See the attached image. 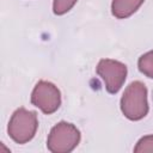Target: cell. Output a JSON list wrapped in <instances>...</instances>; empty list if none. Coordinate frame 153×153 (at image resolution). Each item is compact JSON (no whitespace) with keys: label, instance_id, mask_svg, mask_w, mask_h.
Returning <instances> with one entry per match:
<instances>
[{"label":"cell","instance_id":"cell-1","mask_svg":"<svg viewBox=\"0 0 153 153\" xmlns=\"http://www.w3.org/2000/svg\"><path fill=\"white\" fill-rule=\"evenodd\" d=\"M122 114L130 121H139L148 114L147 88L141 81H133L121 98Z\"/></svg>","mask_w":153,"mask_h":153},{"label":"cell","instance_id":"cell-2","mask_svg":"<svg viewBox=\"0 0 153 153\" xmlns=\"http://www.w3.org/2000/svg\"><path fill=\"white\" fill-rule=\"evenodd\" d=\"M38 128V120L35 111L24 108L17 109L8 122L7 131L10 137L17 143H26L35 136Z\"/></svg>","mask_w":153,"mask_h":153},{"label":"cell","instance_id":"cell-8","mask_svg":"<svg viewBox=\"0 0 153 153\" xmlns=\"http://www.w3.org/2000/svg\"><path fill=\"white\" fill-rule=\"evenodd\" d=\"M78 0H54L53 2V11L57 16H62L72 10Z\"/></svg>","mask_w":153,"mask_h":153},{"label":"cell","instance_id":"cell-6","mask_svg":"<svg viewBox=\"0 0 153 153\" xmlns=\"http://www.w3.org/2000/svg\"><path fill=\"white\" fill-rule=\"evenodd\" d=\"M145 0H112L111 13L118 19H124L134 14Z\"/></svg>","mask_w":153,"mask_h":153},{"label":"cell","instance_id":"cell-4","mask_svg":"<svg viewBox=\"0 0 153 153\" xmlns=\"http://www.w3.org/2000/svg\"><path fill=\"white\" fill-rule=\"evenodd\" d=\"M31 103L45 115L54 114L61 105L60 90L53 82L41 80L32 90Z\"/></svg>","mask_w":153,"mask_h":153},{"label":"cell","instance_id":"cell-7","mask_svg":"<svg viewBox=\"0 0 153 153\" xmlns=\"http://www.w3.org/2000/svg\"><path fill=\"white\" fill-rule=\"evenodd\" d=\"M137 67L142 74L153 79V50L140 56L137 61Z\"/></svg>","mask_w":153,"mask_h":153},{"label":"cell","instance_id":"cell-9","mask_svg":"<svg viewBox=\"0 0 153 153\" xmlns=\"http://www.w3.org/2000/svg\"><path fill=\"white\" fill-rule=\"evenodd\" d=\"M134 152L136 153H146V152H153V135H147L141 137L136 146L134 147Z\"/></svg>","mask_w":153,"mask_h":153},{"label":"cell","instance_id":"cell-5","mask_svg":"<svg viewBox=\"0 0 153 153\" xmlns=\"http://www.w3.org/2000/svg\"><path fill=\"white\" fill-rule=\"evenodd\" d=\"M97 73L109 93H117L127 78V66L111 59H102L97 65Z\"/></svg>","mask_w":153,"mask_h":153},{"label":"cell","instance_id":"cell-3","mask_svg":"<svg viewBox=\"0 0 153 153\" xmlns=\"http://www.w3.org/2000/svg\"><path fill=\"white\" fill-rule=\"evenodd\" d=\"M80 142L79 129L68 122H59L55 124L47 140V147L53 153H69Z\"/></svg>","mask_w":153,"mask_h":153}]
</instances>
